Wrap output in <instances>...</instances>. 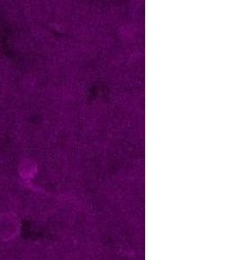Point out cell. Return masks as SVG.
<instances>
[{
  "label": "cell",
  "instance_id": "cell-1",
  "mask_svg": "<svg viewBox=\"0 0 232 260\" xmlns=\"http://www.w3.org/2000/svg\"><path fill=\"white\" fill-rule=\"evenodd\" d=\"M20 175L22 177L28 180L33 175V168L30 166V163H24L21 166Z\"/></svg>",
  "mask_w": 232,
  "mask_h": 260
}]
</instances>
